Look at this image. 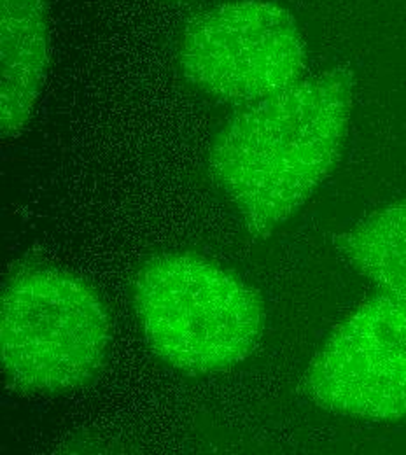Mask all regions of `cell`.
Returning <instances> with one entry per match:
<instances>
[{
  "mask_svg": "<svg viewBox=\"0 0 406 455\" xmlns=\"http://www.w3.org/2000/svg\"><path fill=\"white\" fill-rule=\"evenodd\" d=\"M354 104V76L331 68L251 104L223 126L211 171L251 231L294 216L340 160Z\"/></svg>",
  "mask_w": 406,
  "mask_h": 455,
  "instance_id": "1",
  "label": "cell"
},
{
  "mask_svg": "<svg viewBox=\"0 0 406 455\" xmlns=\"http://www.w3.org/2000/svg\"><path fill=\"white\" fill-rule=\"evenodd\" d=\"M135 308L151 348L191 375L242 363L265 324L254 289L193 254L151 261L137 277Z\"/></svg>",
  "mask_w": 406,
  "mask_h": 455,
  "instance_id": "2",
  "label": "cell"
},
{
  "mask_svg": "<svg viewBox=\"0 0 406 455\" xmlns=\"http://www.w3.org/2000/svg\"><path fill=\"white\" fill-rule=\"evenodd\" d=\"M109 317L95 291L68 272L27 268L2 294L0 354L25 393H61L90 382L106 359Z\"/></svg>",
  "mask_w": 406,
  "mask_h": 455,
  "instance_id": "3",
  "label": "cell"
},
{
  "mask_svg": "<svg viewBox=\"0 0 406 455\" xmlns=\"http://www.w3.org/2000/svg\"><path fill=\"white\" fill-rule=\"evenodd\" d=\"M182 76L228 102L254 104L303 79L306 48L286 7L270 0H235L196 16L179 46Z\"/></svg>",
  "mask_w": 406,
  "mask_h": 455,
  "instance_id": "4",
  "label": "cell"
},
{
  "mask_svg": "<svg viewBox=\"0 0 406 455\" xmlns=\"http://www.w3.org/2000/svg\"><path fill=\"white\" fill-rule=\"evenodd\" d=\"M305 386L315 403L354 419H406V298L382 291L348 315Z\"/></svg>",
  "mask_w": 406,
  "mask_h": 455,
  "instance_id": "5",
  "label": "cell"
},
{
  "mask_svg": "<svg viewBox=\"0 0 406 455\" xmlns=\"http://www.w3.org/2000/svg\"><path fill=\"white\" fill-rule=\"evenodd\" d=\"M2 133H20L32 117L50 61L46 0H0Z\"/></svg>",
  "mask_w": 406,
  "mask_h": 455,
  "instance_id": "6",
  "label": "cell"
},
{
  "mask_svg": "<svg viewBox=\"0 0 406 455\" xmlns=\"http://www.w3.org/2000/svg\"><path fill=\"white\" fill-rule=\"evenodd\" d=\"M340 251L361 275L386 292L406 298V200L340 236Z\"/></svg>",
  "mask_w": 406,
  "mask_h": 455,
  "instance_id": "7",
  "label": "cell"
}]
</instances>
